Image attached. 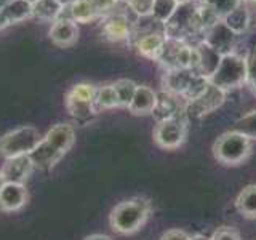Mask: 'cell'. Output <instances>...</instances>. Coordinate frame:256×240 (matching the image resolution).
<instances>
[{
	"label": "cell",
	"instance_id": "41",
	"mask_svg": "<svg viewBox=\"0 0 256 240\" xmlns=\"http://www.w3.org/2000/svg\"><path fill=\"white\" fill-rule=\"evenodd\" d=\"M245 2H248V4H254V5H256V0H245Z\"/></svg>",
	"mask_w": 256,
	"mask_h": 240
},
{
	"label": "cell",
	"instance_id": "29",
	"mask_svg": "<svg viewBox=\"0 0 256 240\" xmlns=\"http://www.w3.org/2000/svg\"><path fill=\"white\" fill-rule=\"evenodd\" d=\"M126 5L138 18H146L152 13L154 0H126Z\"/></svg>",
	"mask_w": 256,
	"mask_h": 240
},
{
	"label": "cell",
	"instance_id": "38",
	"mask_svg": "<svg viewBox=\"0 0 256 240\" xmlns=\"http://www.w3.org/2000/svg\"><path fill=\"white\" fill-rule=\"evenodd\" d=\"M4 186H5V178H4V174L0 173V190H2Z\"/></svg>",
	"mask_w": 256,
	"mask_h": 240
},
{
	"label": "cell",
	"instance_id": "26",
	"mask_svg": "<svg viewBox=\"0 0 256 240\" xmlns=\"http://www.w3.org/2000/svg\"><path fill=\"white\" fill-rule=\"evenodd\" d=\"M202 5L206 6L218 20H222L232 10L242 5V0H202Z\"/></svg>",
	"mask_w": 256,
	"mask_h": 240
},
{
	"label": "cell",
	"instance_id": "11",
	"mask_svg": "<svg viewBox=\"0 0 256 240\" xmlns=\"http://www.w3.org/2000/svg\"><path fill=\"white\" fill-rule=\"evenodd\" d=\"M52 42L60 46V48H69L72 46L78 38V26L76 21H72L70 18L61 16L60 20H56L52 24V29L48 32Z\"/></svg>",
	"mask_w": 256,
	"mask_h": 240
},
{
	"label": "cell",
	"instance_id": "24",
	"mask_svg": "<svg viewBox=\"0 0 256 240\" xmlns=\"http://www.w3.org/2000/svg\"><path fill=\"white\" fill-rule=\"evenodd\" d=\"M178 0H154L150 18L160 24H166L178 10Z\"/></svg>",
	"mask_w": 256,
	"mask_h": 240
},
{
	"label": "cell",
	"instance_id": "12",
	"mask_svg": "<svg viewBox=\"0 0 256 240\" xmlns=\"http://www.w3.org/2000/svg\"><path fill=\"white\" fill-rule=\"evenodd\" d=\"M102 36L110 42H122L132 36V22L125 13H109L102 24Z\"/></svg>",
	"mask_w": 256,
	"mask_h": 240
},
{
	"label": "cell",
	"instance_id": "23",
	"mask_svg": "<svg viewBox=\"0 0 256 240\" xmlns=\"http://www.w3.org/2000/svg\"><path fill=\"white\" fill-rule=\"evenodd\" d=\"M236 205L246 218H256V184H250L238 194Z\"/></svg>",
	"mask_w": 256,
	"mask_h": 240
},
{
	"label": "cell",
	"instance_id": "25",
	"mask_svg": "<svg viewBox=\"0 0 256 240\" xmlns=\"http://www.w3.org/2000/svg\"><path fill=\"white\" fill-rule=\"evenodd\" d=\"M114 85V90L117 93V98H118V106L120 108H128L130 106V102L133 100L134 96V92L136 88H138V85H136L133 80L130 78H120L117 80Z\"/></svg>",
	"mask_w": 256,
	"mask_h": 240
},
{
	"label": "cell",
	"instance_id": "2",
	"mask_svg": "<svg viewBox=\"0 0 256 240\" xmlns=\"http://www.w3.org/2000/svg\"><path fill=\"white\" fill-rule=\"evenodd\" d=\"M150 213V204L148 198L134 197L120 202L110 213V228L118 234H133L140 230Z\"/></svg>",
	"mask_w": 256,
	"mask_h": 240
},
{
	"label": "cell",
	"instance_id": "10",
	"mask_svg": "<svg viewBox=\"0 0 256 240\" xmlns=\"http://www.w3.org/2000/svg\"><path fill=\"white\" fill-rule=\"evenodd\" d=\"M34 164L29 156H20L6 158L0 173L4 174L5 182H14V184H24L34 170Z\"/></svg>",
	"mask_w": 256,
	"mask_h": 240
},
{
	"label": "cell",
	"instance_id": "20",
	"mask_svg": "<svg viewBox=\"0 0 256 240\" xmlns=\"http://www.w3.org/2000/svg\"><path fill=\"white\" fill-rule=\"evenodd\" d=\"M222 22L234 32L236 36H242L246 32L248 26H250V12L245 5L237 6L236 10H232L229 14L222 18Z\"/></svg>",
	"mask_w": 256,
	"mask_h": 240
},
{
	"label": "cell",
	"instance_id": "16",
	"mask_svg": "<svg viewBox=\"0 0 256 240\" xmlns=\"http://www.w3.org/2000/svg\"><path fill=\"white\" fill-rule=\"evenodd\" d=\"M196 48L198 53V64H197L196 72L205 78H210L213 76V72L216 70V68H218L222 56L218 52H214L210 45L204 42V40Z\"/></svg>",
	"mask_w": 256,
	"mask_h": 240
},
{
	"label": "cell",
	"instance_id": "37",
	"mask_svg": "<svg viewBox=\"0 0 256 240\" xmlns=\"http://www.w3.org/2000/svg\"><path fill=\"white\" fill-rule=\"evenodd\" d=\"M190 240H212V238H208V237H205V236L197 234V236H194V237H190Z\"/></svg>",
	"mask_w": 256,
	"mask_h": 240
},
{
	"label": "cell",
	"instance_id": "13",
	"mask_svg": "<svg viewBox=\"0 0 256 240\" xmlns=\"http://www.w3.org/2000/svg\"><path fill=\"white\" fill-rule=\"evenodd\" d=\"M197 72L190 69H170L164 76V88L166 93L174 96H184L189 90L192 80L196 78Z\"/></svg>",
	"mask_w": 256,
	"mask_h": 240
},
{
	"label": "cell",
	"instance_id": "22",
	"mask_svg": "<svg viewBox=\"0 0 256 240\" xmlns=\"http://www.w3.org/2000/svg\"><path fill=\"white\" fill-rule=\"evenodd\" d=\"M152 114L157 117L158 122H162L165 118L174 117L180 114V102L174 100V94L164 92L157 94V104Z\"/></svg>",
	"mask_w": 256,
	"mask_h": 240
},
{
	"label": "cell",
	"instance_id": "28",
	"mask_svg": "<svg viewBox=\"0 0 256 240\" xmlns=\"http://www.w3.org/2000/svg\"><path fill=\"white\" fill-rule=\"evenodd\" d=\"M234 132L242 133L248 140H256V110L240 117L234 125Z\"/></svg>",
	"mask_w": 256,
	"mask_h": 240
},
{
	"label": "cell",
	"instance_id": "30",
	"mask_svg": "<svg viewBox=\"0 0 256 240\" xmlns=\"http://www.w3.org/2000/svg\"><path fill=\"white\" fill-rule=\"evenodd\" d=\"M246 84L256 93V46H253L246 56Z\"/></svg>",
	"mask_w": 256,
	"mask_h": 240
},
{
	"label": "cell",
	"instance_id": "7",
	"mask_svg": "<svg viewBox=\"0 0 256 240\" xmlns=\"http://www.w3.org/2000/svg\"><path fill=\"white\" fill-rule=\"evenodd\" d=\"M184 138H186V122L180 114L158 122L154 130V141L162 149L180 148Z\"/></svg>",
	"mask_w": 256,
	"mask_h": 240
},
{
	"label": "cell",
	"instance_id": "1",
	"mask_svg": "<svg viewBox=\"0 0 256 240\" xmlns=\"http://www.w3.org/2000/svg\"><path fill=\"white\" fill-rule=\"evenodd\" d=\"M76 141V132L69 124H58L45 134L37 148L29 154L36 168L45 170L60 162L61 157L72 148Z\"/></svg>",
	"mask_w": 256,
	"mask_h": 240
},
{
	"label": "cell",
	"instance_id": "42",
	"mask_svg": "<svg viewBox=\"0 0 256 240\" xmlns=\"http://www.w3.org/2000/svg\"><path fill=\"white\" fill-rule=\"evenodd\" d=\"M28 2H30V4H36V2H37V0H28Z\"/></svg>",
	"mask_w": 256,
	"mask_h": 240
},
{
	"label": "cell",
	"instance_id": "21",
	"mask_svg": "<svg viewBox=\"0 0 256 240\" xmlns=\"http://www.w3.org/2000/svg\"><path fill=\"white\" fill-rule=\"evenodd\" d=\"M66 10L69 12V18L76 22H90L100 16L92 0H74Z\"/></svg>",
	"mask_w": 256,
	"mask_h": 240
},
{
	"label": "cell",
	"instance_id": "40",
	"mask_svg": "<svg viewBox=\"0 0 256 240\" xmlns=\"http://www.w3.org/2000/svg\"><path fill=\"white\" fill-rule=\"evenodd\" d=\"M6 2H8V0H0V8H2Z\"/></svg>",
	"mask_w": 256,
	"mask_h": 240
},
{
	"label": "cell",
	"instance_id": "32",
	"mask_svg": "<svg viewBox=\"0 0 256 240\" xmlns=\"http://www.w3.org/2000/svg\"><path fill=\"white\" fill-rule=\"evenodd\" d=\"M212 240H240L237 232L230 228H221L213 234Z\"/></svg>",
	"mask_w": 256,
	"mask_h": 240
},
{
	"label": "cell",
	"instance_id": "18",
	"mask_svg": "<svg viewBox=\"0 0 256 240\" xmlns=\"http://www.w3.org/2000/svg\"><path fill=\"white\" fill-rule=\"evenodd\" d=\"M64 8L58 0H37L36 4H32V18H36L42 22H54L60 20Z\"/></svg>",
	"mask_w": 256,
	"mask_h": 240
},
{
	"label": "cell",
	"instance_id": "19",
	"mask_svg": "<svg viewBox=\"0 0 256 240\" xmlns=\"http://www.w3.org/2000/svg\"><path fill=\"white\" fill-rule=\"evenodd\" d=\"M10 21V24H16L32 18V4L28 0H8V2L0 8Z\"/></svg>",
	"mask_w": 256,
	"mask_h": 240
},
{
	"label": "cell",
	"instance_id": "5",
	"mask_svg": "<svg viewBox=\"0 0 256 240\" xmlns=\"http://www.w3.org/2000/svg\"><path fill=\"white\" fill-rule=\"evenodd\" d=\"M252 144L250 140L238 132L222 133L213 144V152L216 160L224 165H238L250 156Z\"/></svg>",
	"mask_w": 256,
	"mask_h": 240
},
{
	"label": "cell",
	"instance_id": "36",
	"mask_svg": "<svg viewBox=\"0 0 256 240\" xmlns=\"http://www.w3.org/2000/svg\"><path fill=\"white\" fill-rule=\"evenodd\" d=\"M58 2H60L64 8H68L72 2H74V0H58Z\"/></svg>",
	"mask_w": 256,
	"mask_h": 240
},
{
	"label": "cell",
	"instance_id": "31",
	"mask_svg": "<svg viewBox=\"0 0 256 240\" xmlns=\"http://www.w3.org/2000/svg\"><path fill=\"white\" fill-rule=\"evenodd\" d=\"M92 2L96 8V12H98V14L102 16V14H109L114 12L118 0H92Z\"/></svg>",
	"mask_w": 256,
	"mask_h": 240
},
{
	"label": "cell",
	"instance_id": "35",
	"mask_svg": "<svg viewBox=\"0 0 256 240\" xmlns=\"http://www.w3.org/2000/svg\"><path fill=\"white\" fill-rule=\"evenodd\" d=\"M85 240H112L108 236H102V234H93V236H88Z\"/></svg>",
	"mask_w": 256,
	"mask_h": 240
},
{
	"label": "cell",
	"instance_id": "15",
	"mask_svg": "<svg viewBox=\"0 0 256 240\" xmlns=\"http://www.w3.org/2000/svg\"><path fill=\"white\" fill-rule=\"evenodd\" d=\"M157 104V93L146 85H138L130 102V112L133 116H149L154 112Z\"/></svg>",
	"mask_w": 256,
	"mask_h": 240
},
{
	"label": "cell",
	"instance_id": "6",
	"mask_svg": "<svg viewBox=\"0 0 256 240\" xmlns=\"http://www.w3.org/2000/svg\"><path fill=\"white\" fill-rule=\"evenodd\" d=\"M96 92L98 88L92 84H76L66 94L68 112L78 122H85L96 114Z\"/></svg>",
	"mask_w": 256,
	"mask_h": 240
},
{
	"label": "cell",
	"instance_id": "27",
	"mask_svg": "<svg viewBox=\"0 0 256 240\" xmlns=\"http://www.w3.org/2000/svg\"><path fill=\"white\" fill-rule=\"evenodd\" d=\"M96 106L101 109H114L118 106V98L114 90V85H104L96 92Z\"/></svg>",
	"mask_w": 256,
	"mask_h": 240
},
{
	"label": "cell",
	"instance_id": "33",
	"mask_svg": "<svg viewBox=\"0 0 256 240\" xmlns=\"http://www.w3.org/2000/svg\"><path fill=\"white\" fill-rule=\"evenodd\" d=\"M160 240H190V236H188L186 232L181 229H172V230H166Z\"/></svg>",
	"mask_w": 256,
	"mask_h": 240
},
{
	"label": "cell",
	"instance_id": "39",
	"mask_svg": "<svg viewBox=\"0 0 256 240\" xmlns=\"http://www.w3.org/2000/svg\"><path fill=\"white\" fill-rule=\"evenodd\" d=\"M180 5H184V4H192V0H178Z\"/></svg>",
	"mask_w": 256,
	"mask_h": 240
},
{
	"label": "cell",
	"instance_id": "14",
	"mask_svg": "<svg viewBox=\"0 0 256 240\" xmlns=\"http://www.w3.org/2000/svg\"><path fill=\"white\" fill-rule=\"evenodd\" d=\"M28 202V190L24 184L5 182L0 190V210L4 212H16L22 208Z\"/></svg>",
	"mask_w": 256,
	"mask_h": 240
},
{
	"label": "cell",
	"instance_id": "34",
	"mask_svg": "<svg viewBox=\"0 0 256 240\" xmlns=\"http://www.w3.org/2000/svg\"><path fill=\"white\" fill-rule=\"evenodd\" d=\"M10 26V21H8V18L5 16V13L0 10V30H4L5 28Z\"/></svg>",
	"mask_w": 256,
	"mask_h": 240
},
{
	"label": "cell",
	"instance_id": "9",
	"mask_svg": "<svg viewBox=\"0 0 256 240\" xmlns=\"http://www.w3.org/2000/svg\"><path fill=\"white\" fill-rule=\"evenodd\" d=\"M237 37L234 32H232L226 24L220 20L218 22H214L213 26L205 32L204 36V42L208 44L214 52H218L221 56L232 53V48H234Z\"/></svg>",
	"mask_w": 256,
	"mask_h": 240
},
{
	"label": "cell",
	"instance_id": "8",
	"mask_svg": "<svg viewBox=\"0 0 256 240\" xmlns=\"http://www.w3.org/2000/svg\"><path fill=\"white\" fill-rule=\"evenodd\" d=\"M224 98H226V92H222L218 86L208 84L205 90L200 93L197 98L188 101L186 114L189 117L206 116V114H210V112H213L214 109H218L224 102Z\"/></svg>",
	"mask_w": 256,
	"mask_h": 240
},
{
	"label": "cell",
	"instance_id": "17",
	"mask_svg": "<svg viewBox=\"0 0 256 240\" xmlns=\"http://www.w3.org/2000/svg\"><path fill=\"white\" fill-rule=\"evenodd\" d=\"M165 40L166 38L162 32H149V34L138 38V42H136V50H138V53L141 56H144V58L158 61L160 54H162V50H164Z\"/></svg>",
	"mask_w": 256,
	"mask_h": 240
},
{
	"label": "cell",
	"instance_id": "4",
	"mask_svg": "<svg viewBox=\"0 0 256 240\" xmlns=\"http://www.w3.org/2000/svg\"><path fill=\"white\" fill-rule=\"evenodd\" d=\"M40 141H42V136L37 128L29 125L20 126L0 138V156L5 158L29 156Z\"/></svg>",
	"mask_w": 256,
	"mask_h": 240
},
{
	"label": "cell",
	"instance_id": "3",
	"mask_svg": "<svg viewBox=\"0 0 256 240\" xmlns=\"http://www.w3.org/2000/svg\"><path fill=\"white\" fill-rule=\"evenodd\" d=\"M210 84L222 92L234 90L246 84V60L237 53L224 54L213 76L208 78Z\"/></svg>",
	"mask_w": 256,
	"mask_h": 240
}]
</instances>
